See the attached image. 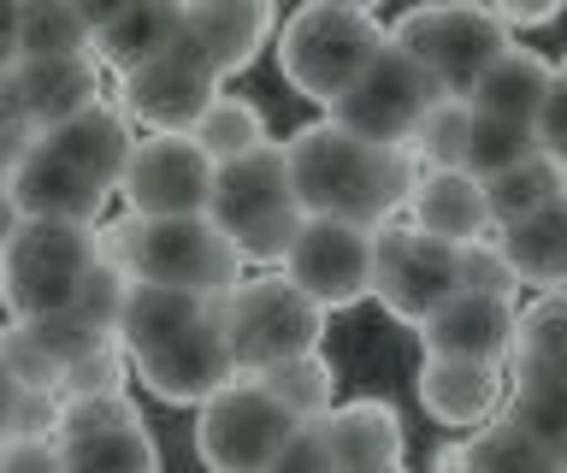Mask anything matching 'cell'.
Here are the masks:
<instances>
[{
    "mask_svg": "<svg viewBox=\"0 0 567 473\" xmlns=\"http://www.w3.org/2000/svg\"><path fill=\"white\" fill-rule=\"evenodd\" d=\"M284 154H290L301 214L308 219H343V225H361V232L396 225V214L414 202V189L425 178V166L408 148H379V143H367V136L331 125V119L301 125L290 143H284Z\"/></svg>",
    "mask_w": 567,
    "mask_h": 473,
    "instance_id": "cell-1",
    "label": "cell"
},
{
    "mask_svg": "<svg viewBox=\"0 0 567 473\" xmlns=\"http://www.w3.org/2000/svg\"><path fill=\"white\" fill-rule=\"evenodd\" d=\"M95 260H113L136 285L189 290L225 302L243 285V255L213 219H113L95 232Z\"/></svg>",
    "mask_w": 567,
    "mask_h": 473,
    "instance_id": "cell-2",
    "label": "cell"
},
{
    "mask_svg": "<svg viewBox=\"0 0 567 473\" xmlns=\"http://www.w3.org/2000/svg\"><path fill=\"white\" fill-rule=\"evenodd\" d=\"M272 48L284 83L331 113L361 83L367 65L390 48V24H379L367 7H349V0H308L278 24Z\"/></svg>",
    "mask_w": 567,
    "mask_h": 473,
    "instance_id": "cell-3",
    "label": "cell"
},
{
    "mask_svg": "<svg viewBox=\"0 0 567 473\" xmlns=\"http://www.w3.org/2000/svg\"><path fill=\"white\" fill-rule=\"evenodd\" d=\"M207 219L237 243L243 267H248V260H260V267H266V260L290 255L296 237H301V225H308V214H301V196H296L284 143H266L255 154H243V161L219 166Z\"/></svg>",
    "mask_w": 567,
    "mask_h": 473,
    "instance_id": "cell-4",
    "label": "cell"
},
{
    "mask_svg": "<svg viewBox=\"0 0 567 473\" xmlns=\"http://www.w3.org/2000/svg\"><path fill=\"white\" fill-rule=\"evenodd\" d=\"M219 320H225L237 373L260 379V373H272V367H284V361L319 356L331 313L319 302H308L290 278H243V285L219 302Z\"/></svg>",
    "mask_w": 567,
    "mask_h": 473,
    "instance_id": "cell-5",
    "label": "cell"
},
{
    "mask_svg": "<svg viewBox=\"0 0 567 473\" xmlns=\"http://www.w3.org/2000/svg\"><path fill=\"white\" fill-rule=\"evenodd\" d=\"M390 48H402L443 95L467 101L473 83L514 48V37L491 19V7H414L390 24Z\"/></svg>",
    "mask_w": 567,
    "mask_h": 473,
    "instance_id": "cell-6",
    "label": "cell"
},
{
    "mask_svg": "<svg viewBox=\"0 0 567 473\" xmlns=\"http://www.w3.org/2000/svg\"><path fill=\"white\" fill-rule=\"evenodd\" d=\"M301 432V420L284 414V402L260 379H230L195 420V455L207 473H266L284 444Z\"/></svg>",
    "mask_w": 567,
    "mask_h": 473,
    "instance_id": "cell-7",
    "label": "cell"
},
{
    "mask_svg": "<svg viewBox=\"0 0 567 473\" xmlns=\"http://www.w3.org/2000/svg\"><path fill=\"white\" fill-rule=\"evenodd\" d=\"M95 267V232L89 225H53L30 219L12 255L0 260V302L12 320H42V313H65L78 302L83 273Z\"/></svg>",
    "mask_w": 567,
    "mask_h": 473,
    "instance_id": "cell-8",
    "label": "cell"
},
{
    "mask_svg": "<svg viewBox=\"0 0 567 473\" xmlns=\"http://www.w3.org/2000/svg\"><path fill=\"white\" fill-rule=\"evenodd\" d=\"M372 296L390 320L425 326L450 296H461V249L425 237L408 219L384 225L379 243H372Z\"/></svg>",
    "mask_w": 567,
    "mask_h": 473,
    "instance_id": "cell-9",
    "label": "cell"
},
{
    "mask_svg": "<svg viewBox=\"0 0 567 473\" xmlns=\"http://www.w3.org/2000/svg\"><path fill=\"white\" fill-rule=\"evenodd\" d=\"M219 95H225L219 72L189 42V30L177 37L172 54H159L154 65H142L131 78H118V113L136 119L148 136H195V125L207 119V107Z\"/></svg>",
    "mask_w": 567,
    "mask_h": 473,
    "instance_id": "cell-10",
    "label": "cell"
},
{
    "mask_svg": "<svg viewBox=\"0 0 567 473\" xmlns=\"http://www.w3.org/2000/svg\"><path fill=\"white\" fill-rule=\"evenodd\" d=\"M437 101H443L437 83L425 78L402 48H384V54L361 72V83L331 107V125L367 136V143H379V148H408L414 125L437 107Z\"/></svg>",
    "mask_w": 567,
    "mask_h": 473,
    "instance_id": "cell-11",
    "label": "cell"
},
{
    "mask_svg": "<svg viewBox=\"0 0 567 473\" xmlns=\"http://www.w3.org/2000/svg\"><path fill=\"white\" fill-rule=\"evenodd\" d=\"M219 166L195 148V136H142L124 166V202L136 219H207Z\"/></svg>",
    "mask_w": 567,
    "mask_h": 473,
    "instance_id": "cell-12",
    "label": "cell"
},
{
    "mask_svg": "<svg viewBox=\"0 0 567 473\" xmlns=\"http://www.w3.org/2000/svg\"><path fill=\"white\" fill-rule=\"evenodd\" d=\"M372 243H379V232H361L343 219H308L296 249L284 255V278L326 313H343L372 296Z\"/></svg>",
    "mask_w": 567,
    "mask_h": 473,
    "instance_id": "cell-13",
    "label": "cell"
},
{
    "mask_svg": "<svg viewBox=\"0 0 567 473\" xmlns=\"http://www.w3.org/2000/svg\"><path fill=\"white\" fill-rule=\"evenodd\" d=\"M136 379H142V391H154L159 402H172V409H189V402L202 409V402H213L230 379H243L237 361H230V338H225L219 302H213L207 320L177 331L172 343L136 356Z\"/></svg>",
    "mask_w": 567,
    "mask_h": 473,
    "instance_id": "cell-14",
    "label": "cell"
},
{
    "mask_svg": "<svg viewBox=\"0 0 567 473\" xmlns=\"http://www.w3.org/2000/svg\"><path fill=\"white\" fill-rule=\"evenodd\" d=\"M101 107V60H18L0 78V113L24 119L35 136L71 125L78 113Z\"/></svg>",
    "mask_w": 567,
    "mask_h": 473,
    "instance_id": "cell-15",
    "label": "cell"
},
{
    "mask_svg": "<svg viewBox=\"0 0 567 473\" xmlns=\"http://www.w3.org/2000/svg\"><path fill=\"white\" fill-rule=\"evenodd\" d=\"M514 338H520V308L508 296H450L432 320L420 326V343L432 361H467V367H503L514 361Z\"/></svg>",
    "mask_w": 567,
    "mask_h": 473,
    "instance_id": "cell-16",
    "label": "cell"
},
{
    "mask_svg": "<svg viewBox=\"0 0 567 473\" xmlns=\"http://www.w3.org/2000/svg\"><path fill=\"white\" fill-rule=\"evenodd\" d=\"M12 196L18 207H24V219H53V225H89L95 232V219H101V207L113 189L95 184L89 172H78L71 161H60L42 136H35V148H30V161L18 166V178H12Z\"/></svg>",
    "mask_w": 567,
    "mask_h": 473,
    "instance_id": "cell-17",
    "label": "cell"
},
{
    "mask_svg": "<svg viewBox=\"0 0 567 473\" xmlns=\"http://www.w3.org/2000/svg\"><path fill=\"white\" fill-rule=\"evenodd\" d=\"M184 30L207 54L213 72L230 78V72H248L260 48L278 37V12L266 7V0H189Z\"/></svg>",
    "mask_w": 567,
    "mask_h": 473,
    "instance_id": "cell-18",
    "label": "cell"
},
{
    "mask_svg": "<svg viewBox=\"0 0 567 473\" xmlns=\"http://www.w3.org/2000/svg\"><path fill=\"white\" fill-rule=\"evenodd\" d=\"M177 37H184V7H172V0H131V7L95 12V60L113 65L118 78L172 54Z\"/></svg>",
    "mask_w": 567,
    "mask_h": 473,
    "instance_id": "cell-19",
    "label": "cell"
},
{
    "mask_svg": "<svg viewBox=\"0 0 567 473\" xmlns=\"http://www.w3.org/2000/svg\"><path fill=\"white\" fill-rule=\"evenodd\" d=\"M408 225H420L425 237L450 243V249H467V243H485L491 225V202L485 184L467 178V172H425L414 202H408Z\"/></svg>",
    "mask_w": 567,
    "mask_h": 473,
    "instance_id": "cell-20",
    "label": "cell"
},
{
    "mask_svg": "<svg viewBox=\"0 0 567 473\" xmlns=\"http://www.w3.org/2000/svg\"><path fill=\"white\" fill-rule=\"evenodd\" d=\"M556 83H561V65L556 60H544L538 48H520L514 42L503 60L491 65L485 78L473 83V113H485V119H508V125H538V113H544V101L556 95Z\"/></svg>",
    "mask_w": 567,
    "mask_h": 473,
    "instance_id": "cell-21",
    "label": "cell"
},
{
    "mask_svg": "<svg viewBox=\"0 0 567 473\" xmlns=\"http://www.w3.org/2000/svg\"><path fill=\"white\" fill-rule=\"evenodd\" d=\"M319 438L326 450L337 455V467L354 473V467H384V462H402V414L379 397H361V402H337V409L319 420Z\"/></svg>",
    "mask_w": 567,
    "mask_h": 473,
    "instance_id": "cell-22",
    "label": "cell"
},
{
    "mask_svg": "<svg viewBox=\"0 0 567 473\" xmlns=\"http://www.w3.org/2000/svg\"><path fill=\"white\" fill-rule=\"evenodd\" d=\"M42 143L60 154V161H71L78 172H89L95 184H106V189H118V184H124V166H131V154H136L131 119H124L113 101H101V107L78 113L71 125L48 131Z\"/></svg>",
    "mask_w": 567,
    "mask_h": 473,
    "instance_id": "cell-23",
    "label": "cell"
},
{
    "mask_svg": "<svg viewBox=\"0 0 567 473\" xmlns=\"http://www.w3.org/2000/svg\"><path fill=\"white\" fill-rule=\"evenodd\" d=\"M420 402L437 426H491L496 402H503V373L467 361H420Z\"/></svg>",
    "mask_w": 567,
    "mask_h": 473,
    "instance_id": "cell-24",
    "label": "cell"
},
{
    "mask_svg": "<svg viewBox=\"0 0 567 473\" xmlns=\"http://www.w3.org/2000/svg\"><path fill=\"white\" fill-rule=\"evenodd\" d=\"M503 420L567 467V373L561 367H514Z\"/></svg>",
    "mask_w": 567,
    "mask_h": 473,
    "instance_id": "cell-25",
    "label": "cell"
},
{
    "mask_svg": "<svg viewBox=\"0 0 567 473\" xmlns=\"http://www.w3.org/2000/svg\"><path fill=\"white\" fill-rule=\"evenodd\" d=\"M496 249L508 255V267L520 285H532L538 296L567 290V196L544 214H532L508 232H496Z\"/></svg>",
    "mask_w": 567,
    "mask_h": 473,
    "instance_id": "cell-26",
    "label": "cell"
},
{
    "mask_svg": "<svg viewBox=\"0 0 567 473\" xmlns=\"http://www.w3.org/2000/svg\"><path fill=\"white\" fill-rule=\"evenodd\" d=\"M213 302L189 290H166V285H131V302H124V320H118V349L124 356H148V349L172 343L177 331H189L195 320H207Z\"/></svg>",
    "mask_w": 567,
    "mask_h": 473,
    "instance_id": "cell-27",
    "label": "cell"
},
{
    "mask_svg": "<svg viewBox=\"0 0 567 473\" xmlns=\"http://www.w3.org/2000/svg\"><path fill=\"white\" fill-rule=\"evenodd\" d=\"M95 54V12L71 0H24L18 12V60H83Z\"/></svg>",
    "mask_w": 567,
    "mask_h": 473,
    "instance_id": "cell-28",
    "label": "cell"
},
{
    "mask_svg": "<svg viewBox=\"0 0 567 473\" xmlns=\"http://www.w3.org/2000/svg\"><path fill=\"white\" fill-rule=\"evenodd\" d=\"M437 473H567L556 455H544L532 438H520L508 420H491L473 438H461L437 455Z\"/></svg>",
    "mask_w": 567,
    "mask_h": 473,
    "instance_id": "cell-29",
    "label": "cell"
},
{
    "mask_svg": "<svg viewBox=\"0 0 567 473\" xmlns=\"http://www.w3.org/2000/svg\"><path fill=\"white\" fill-rule=\"evenodd\" d=\"M567 196V172L556 161H544V154H532L520 161L514 172L485 184V202H491V225L496 232H508V225H520L532 214H544V207H556Z\"/></svg>",
    "mask_w": 567,
    "mask_h": 473,
    "instance_id": "cell-30",
    "label": "cell"
},
{
    "mask_svg": "<svg viewBox=\"0 0 567 473\" xmlns=\"http://www.w3.org/2000/svg\"><path fill=\"white\" fill-rule=\"evenodd\" d=\"M65 473H159V444L142 426H113V432H89V438H60Z\"/></svg>",
    "mask_w": 567,
    "mask_h": 473,
    "instance_id": "cell-31",
    "label": "cell"
},
{
    "mask_svg": "<svg viewBox=\"0 0 567 473\" xmlns=\"http://www.w3.org/2000/svg\"><path fill=\"white\" fill-rule=\"evenodd\" d=\"M266 143H272V136H266V113L243 95H219L207 107V119L195 125V148H202L213 166H230V161H243V154H255Z\"/></svg>",
    "mask_w": 567,
    "mask_h": 473,
    "instance_id": "cell-32",
    "label": "cell"
},
{
    "mask_svg": "<svg viewBox=\"0 0 567 473\" xmlns=\"http://www.w3.org/2000/svg\"><path fill=\"white\" fill-rule=\"evenodd\" d=\"M260 384L284 402V414L301 420V426H319V420L337 409V367L326 356L284 361V367H272V373H260Z\"/></svg>",
    "mask_w": 567,
    "mask_h": 473,
    "instance_id": "cell-33",
    "label": "cell"
},
{
    "mask_svg": "<svg viewBox=\"0 0 567 473\" xmlns=\"http://www.w3.org/2000/svg\"><path fill=\"white\" fill-rule=\"evenodd\" d=\"M532 154H538V136H532L526 125H508V119L473 113L461 172H467V178H478V184H491V178H503V172H514L520 161H532Z\"/></svg>",
    "mask_w": 567,
    "mask_h": 473,
    "instance_id": "cell-34",
    "label": "cell"
},
{
    "mask_svg": "<svg viewBox=\"0 0 567 473\" xmlns=\"http://www.w3.org/2000/svg\"><path fill=\"white\" fill-rule=\"evenodd\" d=\"M467 125H473V101L443 95L437 107L414 125L408 154H414L425 172H461V154H467Z\"/></svg>",
    "mask_w": 567,
    "mask_h": 473,
    "instance_id": "cell-35",
    "label": "cell"
},
{
    "mask_svg": "<svg viewBox=\"0 0 567 473\" xmlns=\"http://www.w3.org/2000/svg\"><path fill=\"white\" fill-rule=\"evenodd\" d=\"M514 367H561L567 373V290H549V296L520 308Z\"/></svg>",
    "mask_w": 567,
    "mask_h": 473,
    "instance_id": "cell-36",
    "label": "cell"
},
{
    "mask_svg": "<svg viewBox=\"0 0 567 473\" xmlns=\"http://www.w3.org/2000/svg\"><path fill=\"white\" fill-rule=\"evenodd\" d=\"M0 367H7L24 391H53V397H60V384H65V367L53 361L42 343H35V331L24 320L0 326Z\"/></svg>",
    "mask_w": 567,
    "mask_h": 473,
    "instance_id": "cell-37",
    "label": "cell"
},
{
    "mask_svg": "<svg viewBox=\"0 0 567 473\" xmlns=\"http://www.w3.org/2000/svg\"><path fill=\"white\" fill-rule=\"evenodd\" d=\"M131 285L136 278L113 267V260H95V267L83 273V285H78V308L95 331H106V338H118V320H124V302H131Z\"/></svg>",
    "mask_w": 567,
    "mask_h": 473,
    "instance_id": "cell-38",
    "label": "cell"
},
{
    "mask_svg": "<svg viewBox=\"0 0 567 473\" xmlns=\"http://www.w3.org/2000/svg\"><path fill=\"white\" fill-rule=\"evenodd\" d=\"M24 326L35 331V343H42L48 356L65 367V373H71V367H78V361H89V356H95V349L118 343V338H106V331H95V326H89L78 308H65V313H42V320H24Z\"/></svg>",
    "mask_w": 567,
    "mask_h": 473,
    "instance_id": "cell-39",
    "label": "cell"
},
{
    "mask_svg": "<svg viewBox=\"0 0 567 473\" xmlns=\"http://www.w3.org/2000/svg\"><path fill=\"white\" fill-rule=\"evenodd\" d=\"M113 426H142V409L131 397H60V438H89Z\"/></svg>",
    "mask_w": 567,
    "mask_h": 473,
    "instance_id": "cell-40",
    "label": "cell"
},
{
    "mask_svg": "<svg viewBox=\"0 0 567 473\" xmlns=\"http://www.w3.org/2000/svg\"><path fill=\"white\" fill-rule=\"evenodd\" d=\"M461 290H473V296H508V302H514L520 278H514L508 255L496 249V237L467 243V249H461Z\"/></svg>",
    "mask_w": 567,
    "mask_h": 473,
    "instance_id": "cell-41",
    "label": "cell"
},
{
    "mask_svg": "<svg viewBox=\"0 0 567 473\" xmlns=\"http://www.w3.org/2000/svg\"><path fill=\"white\" fill-rule=\"evenodd\" d=\"M60 397H124V349L106 343L89 361H78L60 384Z\"/></svg>",
    "mask_w": 567,
    "mask_h": 473,
    "instance_id": "cell-42",
    "label": "cell"
},
{
    "mask_svg": "<svg viewBox=\"0 0 567 473\" xmlns=\"http://www.w3.org/2000/svg\"><path fill=\"white\" fill-rule=\"evenodd\" d=\"M266 473H343L337 467V455L326 450V438H319V426H301L290 444H284V455Z\"/></svg>",
    "mask_w": 567,
    "mask_h": 473,
    "instance_id": "cell-43",
    "label": "cell"
},
{
    "mask_svg": "<svg viewBox=\"0 0 567 473\" xmlns=\"http://www.w3.org/2000/svg\"><path fill=\"white\" fill-rule=\"evenodd\" d=\"M12 444H60V397L53 391H30L24 414H18V438Z\"/></svg>",
    "mask_w": 567,
    "mask_h": 473,
    "instance_id": "cell-44",
    "label": "cell"
},
{
    "mask_svg": "<svg viewBox=\"0 0 567 473\" xmlns=\"http://www.w3.org/2000/svg\"><path fill=\"white\" fill-rule=\"evenodd\" d=\"M532 136H538V154L544 161H556L567 172V83H556V95L544 101L538 125H532Z\"/></svg>",
    "mask_w": 567,
    "mask_h": 473,
    "instance_id": "cell-45",
    "label": "cell"
},
{
    "mask_svg": "<svg viewBox=\"0 0 567 473\" xmlns=\"http://www.w3.org/2000/svg\"><path fill=\"white\" fill-rule=\"evenodd\" d=\"M30 148H35V131L24 125V119L0 113V184L18 178V166L30 161Z\"/></svg>",
    "mask_w": 567,
    "mask_h": 473,
    "instance_id": "cell-46",
    "label": "cell"
},
{
    "mask_svg": "<svg viewBox=\"0 0 567 473\" xmlns=\"http://www.w3.org/2000/svg\"><path fill=\"white\" fill-rule=\"evenodd\" d=\"M0 473H65L60 444H7L0 450Z\"/></svg>",
    "mask_w": 567,
    "mask_h": 473,
    "instance_id": "cell-47",
    "label": "cell"
},
{
    "mask_svg": "<svg viewBox=\"0 0 567 473\" xmlns=\"http://www.w3.org/2000/svg\"><path fill=\"white\" fill-rule=\"evenodd\" d=\"M491 19H496V24H503L508 37H514V30L556 24V19H561V7H556V0H538V7H520V0H503V7H491Z\"/></svg>",
    "mask_w": 567,
    "mask_h": 473,
    "instance_id": "cell-48",
    "label": "cell"
},
{
    "mask_svg": "<svg viewBox=\"0 0 567 473\" xmlns=\"http://www.w3.org/2000/svg\"><path fill=\"white\" fill-rule=\"evenodd\" d=\"M24 397H30V391L7 373V367H0V450H7L12 438H18V414H24Z\"/></svg>",
    "mask_w": 567,
    "mask_h": 473,
    "instance_id": "cell-49",
    "label": "cell"
},
{
    "mask_svg": "<svg viewBox=\"0 0 567 473\" xmlns=\"http://www.w3.org/2000/svg\"><path fill=\"white\" fill-rule=\"evenodd\" d=\"M24 207H18V196H12V184H0V260L12 255V243L24 237Z\"/></svg>",
    "mask_w": 567,
    "mask_h": 473,
    "instance_id": "cell-50",
    "label": "cell"
},
{
    "mask_svg": "<svg viewBox=\"0 0 567 473\" xmlns=\"http://www.w3.org/2000/svg\"><path fill=\"white\" fill-rule=\"evenodd\" d=\"M18 12H24L18 0H0V78L18 65Z\"/></svg>",
    "mask_w": 567,
    "mask_h": 473,
    "instance_id": "cell-51",
    "label": "cell"
},
{
    "mask_svg": "<svg viewBox=\"0 0 567 473\" xmlns=\"http://www.w3.org/2000/svg\"><path fill=\"white\" fill-rule=\"evenodd\" d=\"M354 473H408L402 462H384V467H354Z\"/></svg>",
    "mask_w": 567,
    "mask_h": 473,
    "instance_id": "cell-52",
    "label": "cell"
},
{
    "mask_svg": "<svg viewBox=\"0 0 567 473\" xmlns=\"http://www.w3.org/2000/svg\"><path fill=\"white\" fill-rule=\"evenodd\" d=\"M561 83H567V60H561Z\"/></svg>",
    "mask_w": 567,
    "mask_h": 473,
    "instance_id": "cell-53",
    "label": "cell"
}]
</instances>
